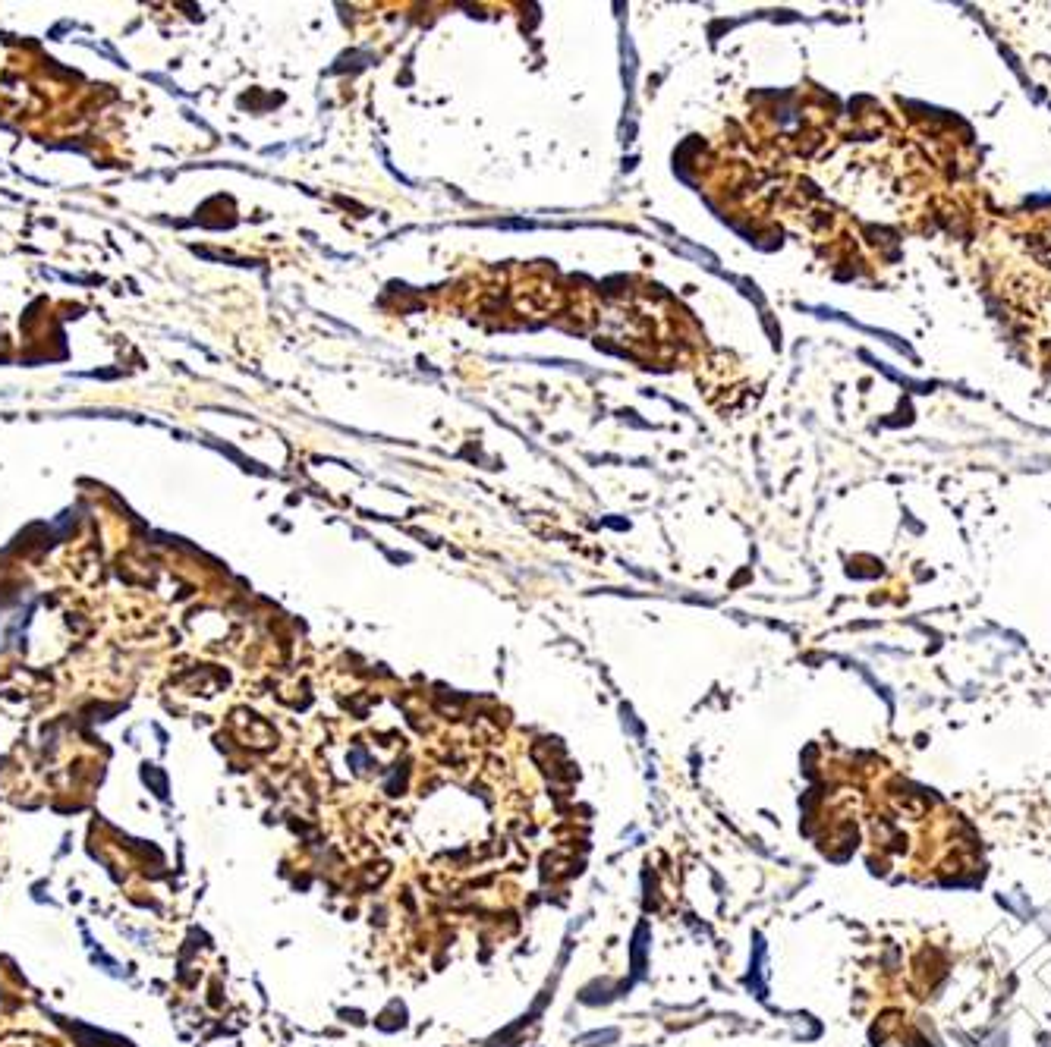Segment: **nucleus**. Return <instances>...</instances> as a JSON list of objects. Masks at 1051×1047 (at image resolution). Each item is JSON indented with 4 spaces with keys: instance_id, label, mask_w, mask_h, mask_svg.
<instances>
[{
    "instance_id": "obj_1",
    "label": "nucleus",
    "mask_w": 1051,
    "mask_h": 1047,
    "mask_svg": "<svg viewBox=\"0 0 1051 1047\" xmlns=\"http://www.w3.org/2000/svg\"><path fill=\"white\" fill-rule=\"evenodd\" d=\"M1026 246V268L1036 271V280L1029 290H1020L1026 296V318L1036 315L1042 321H1051V227L1033 230L1023 236Z\"/></svg>"
}]
</instances>
